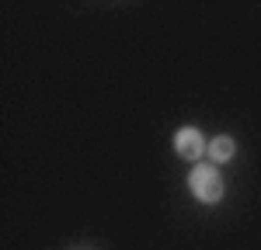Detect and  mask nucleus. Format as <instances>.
Returning a JSON list of instances; mask_svg holds the SVG:
<instances>
[{"instance_id":"f03ea898","label":"nucleus","mask_w":261,"mask_h":250,"mask_svg":"<svg viewBox=\"0 0 261 250\" xmlns=\"http://www.w3.org/2000/svg\"><path fill=\"white\" fill-rule=\"evenodd\" d=\"M174 149H178V157H185V160H199L202 153H209V146H205L199 129H178Z\"/></svg>"},{"instance_id":"7ed1b4c3","label":"nucleus","mask_w":261,"mask_h":250,"mask_svg":"<svg viewBox=\"0 0 261 250\" xmlns=\"http://www.w3.org/2000/svg\"><path fill=\"white\" fill-rule=\"evenodd\" d=\"M233 153H237V146H233L230 136H216V139L209 143V157H213V164H230Z\"/></svg>"},{"instance_id":"f257e3e1","label":"nucleus","mask_w":261,"mask_h":250,"mask_svg":"<svg viewBox=\"0 0 261 250\" xmlns=\"http://www.w3.org/2000/svg\"><path fill=\"white\" fill-rule=\"evenodd\" d=\"M188 188H192V195L205 202V205H216L223 198V177L216 164H195L192 167V174H188Z\"/></svg>"}]
</instances>
